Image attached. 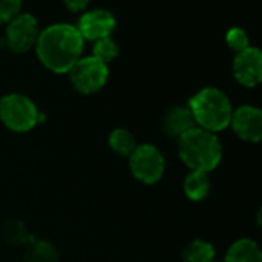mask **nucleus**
Returning <instances> with one entry per match:
<instances>
[{
	"mask_svg": "<svg viewBox=\"0 0 262 262\" xmlns=\"http://www.w3.org/2000/svg\"><path fill=\"white\" fill-rule=\"evenodd\" d=\"M83 39L70 24H54L39 33L36 53L45 68L53 73H68L82 57Z\"/></svg>",
	"mask_w": 262,
	"mask_h": 262,
	"instance_id": "1",
	"label": "nucleus"
},
{
	"mask_svg": "<svg viewBox=\"0 0 262 262\" xmlns=\"http://www.w3.org/2000/svg\"><path fill=\"white\" fill-rule=\"evenodd\" d=\"M179 156L191 171L210 173L222 159V145L214 133L199 126L187 131L178 139Z\"/></svg>",
	"mask_w": 262,
	"mask_h": 262,
	"instance_id": "2",
	"label": "nucleus"
},
{
	"mask_svg": "<svg viewBox=\"0 0 262 262\" xmlns=\"http://www.w3.org/2000/svg\"><path fill=\"white\" fill-rule=\"evenodd\" d=\"M188 108L193 113L196 125L199 128L217 133L230 126L233 106L228 96L213 86L202 88L188 102Z\"/></svg>",
	"mask_w": 262,
	"mask_h": 262,
	"instance_id": "3",
	"label": "nucleus"
},
{
	"mask_svg": "<svg viewBox=\"0 0 262 262\" xmlns=\"http://www.w3.org/2000/svg\"><path fill=\"white\" fill-rule=\"evenodd\" d=\"M0 119L11 131L25 133L40 122V113L30 97L11 93L0 99Z\"/></svg>",
	"mask_w": 262,
	"mask_h": 262,
	"instance_id": "4",
	"label": "nucleus"
},
{
	"mask_svg": "<svg viewBox=\"0 0 262 262\" xmlns=\"http://www.w3.org/2000/svg\"><path fill=\"white\" fill-rule=\"evenodd\" d=\"M71 85L80 94H93L100 91L108 80V65L93 56L80 57L68 71Z\"/></svg>",
	"mask_w": 262,
	"mask_h": 262,
	"instance_id": "5",
	"label": "nucleus"
},
{
	"mask_svg": "<svg viewBox=\"0 0 262 262\" xmlns=\"http://www.w3.org/2000/svg\"><path fill=\"white\" fill-rule=\"evenodd\" d=\"M129 170L141 182L156 184L164 176L165 159L155 145H138L129 156Z\"/></svg>",
	"mask_w": 262,
	"mask_h": 262,
	"instance_id": "6",
	"label": "nucleus"
},
{
	"mask_svg": "<svg viewBox=\"0 0 262 262\" xmlns=\"http://www.w3.org/2000/svg\"><path fill=\"white\" fill-rule=\"evenodd\" d=\"M7 45L14 53H27L36 47L39 37V22L30 13L17 14L11 22L7 24Z\"/></svg>",
	"mask_w": 262,
	"mask_h": 262,
	"instance_id": "7",
	"label": "nucleus"
},
{
	"mask_svg": "<svg viewBox=\"0 0 262 262\" xmlns=\"http://www.w3.org/2000/svg\"><path fill=\"white\" fill-rule=\"evenodd\" d=\"M234 79L247 88H254L262 83V51L254 47L236 53L233 59Z\"/></svg>",
	"mask_w": 262,
	"mask_h": 262,
	"instance_id": "8",
	"label": "nucleus"
},
{
	"mask_svg": "<svg viewBox=\"0 0 262 262\" xmlns=\"http://www.w3.org/2000/svg\"><path fill=\"white\" fill-rule=\"evenodd\" d=\"M236 136L247 142H260L262 141V110L251 105L239 106L233 110L230 122Z\"/></svg>",
	"mask_w": 262,
	"mask_h": 262,
	"instance_id": "9",
	"label": "nucleus"
},
{
	"mask_svg": "<svg viewBox=\"0 0 262 262\" xmlns=\"http://www.w3.org/2000/svg\"><path fill=\"white\" fill-rule=\"evenodd\" d=\"M76 28L83 40L96 42L103 37H111V33L116 30V17L106 10L85 11Z\"/></svg>",
	"mask_w": 262,
	"mask_h": 262,
	"instance_id": "10",
	"label": "nucleus"
},
{
	"mask_svg": "<svg viewBox=\"0 0 262 262\" xmlns=\"http://www.w3.org/2000/svg\"><path fill=\"white\" fill-rule=\"evenodd\" d=\"M162 128L168 136L179 139L187 131L196 128V122L191 110L182 105L170 108L162 119Z\"/></svg>",
	"mask_w": 262,
	"mask_h": 262,
	"instance_id": "11",
	"label": "nucleus"
},
{
	"mask_svg": "<svg viewBox=\"0 0 262 262\" xmlns=\"http://www.w3.org/2000/svg\"><path fill=\"white\" fill-rule=\"evenodd\" d=\"M224 262H262V248L253 239H239L230 245Z\"/></svg>",
	"mask_w": 262,
	"mask_h": 262,
	"instance_id": "12",
	"label": "nucleus"
},
{
	"mask_svg": "<svg viewBox=\"0 0 262 262\" xmlns=\"http://www.w3.org/2000/svg\"><path fill=\"white\" fill-rule=\"evenodd\" d=\"M24 262H59V253L53 244L31 237L24 253Z\"/></svg>",
	"mask_w": 262,
	"mask_h": 262,
	"instance_id": "13",
	"label": "nucleus"
},
{
	"mask_svg": "<svg viewBox=\"0 0 262 262\" xmlns=\"http://www.w3.org/2000/svg\"><path fill=\"white\" fill-rule=\"evenodd\" d=\"M210 187H211V182H210L208 173L191 171L190 174H187V178L184 181L185 196L194 202L205 199L210 193Z\"/></svg>",
	"mask_w": 262,
	"mask_h": 262,
	"instance_id": "14",
	"label": "nucleus"
},
{
	"mask_svg": "<svg viewBox=\"0 0 262 262\" xmlns=\"http://www.w3.org/2000/svg\"><path fill=\"white\" fill-rule=\"evenodd\" d=\"M108 144L114 153H117L119 156H128V158L133 155V151L138 147L135 136L125 128H116L108 138Z\"/></svg>",
	"mask_w": 262,
	"mask_h": 262,
	"instance_id": "15",
	"label": "nucleus"
},
{
	"mask_svg": "<svg viewBox=\"0 0 262 262\" xmlns=\"http://www.w3.org/2000/svg\"><path fill=\"white\" fill-rule=\"evenodd\" d=\"M182 259L184 262H213L214 248L210 242L196 239L184 248Z\"/></svg>",
	"mask_w": 262,
	"mask_h": 262,
	"instance_id": "16",
	"label": "nucleus"
},
{
	"mask_svg": "<svg viewBox=\"0 0 262 262\" xmlns=\"http://www.w3.org/2000/svg\"><path fill=\"white\" fill-rule=\"evenodd\" d=\"M117 56H119V45L116 43L114 39L103 37V39H99V40L94 42L93 57H96L97 60L103 62L105 65L113 62Z\"/></svg>",
	"mask_w": 262,
	"mask_h": 262,
	"instance_id": "17",
	"label": "nucleus"
},
{
	"mask_svg": "<svg viewBox=\"0 0 262 262\" xmlns=\"http://www.w3.org/2000/svg\"><path fill=\"white\" fill-rule=\"evenodd\" d=\"M4 237L11 245H24L33 237L28 233V228L20 221H8L4 225Z\"/></svg>",
	"mask_w": 262,
	"mask_h": 262,
	"instance_id": "18",
	"label": "nucleus"
},
{
	"mask_svg": "<svg viewBox=\"0 0 262 262\" xmlns=\"http://www.w3.org/2000/svg\"><path fill=\"white\" fill-rule=\"evenodd\" d=\"M225 40H227V45L236 53H241V51H244V50H247L250 47V40H248L247 33L242 28H237V27L230 28L227 31Z\"/></svg>",
	"mask_w": 262,
	"mask_h": 262,
	"instance_id": "19",
	"label": "nucleus"
},
{
	"mask_svg": "<svg viewBox=\"0 0 262 262\" xmlns=\"http://www.w3.org/2000/svg\"><path fill=\"white\" fill-rule=\"evenodd\" d=\"M22 10V0H0V24L11 22Z\"/></svg>",
	"mask_w": 262,
	"mask_h": 262,
	"instance_id": "20",
	"label": "nucleus"
},
{
	"mask_svg": "<svg viewBox=\"0 0 262 262\" xmlns=\"http://www.w3.org/2000/svg\"><path fill=\"white\" fill-rule=\"evenodd\" d=\"M91 0H63V4L67 5V8L73 13H82L86 10V7L90 5Z\"/></svg>",
	"mask_w": 262,
	"mask_h": 262,
	"instance_id": "21",
	"label": "nucleus"
},
{
	"mask_svg": "<svg viewBox=\"0 0 262 262\" xmlns=\"http://www.w3.org/2000/svg\"><path fill=\"white\" fill-rule=\"evenodd\" d=\"M256 221H257L259 227L262 228V207L259 208V211H257V214H256Z\"/></svg>",
	"mask_w": 262,
	"mask_h": 262,
	"instance_id": "22",
	"label": "nucleus"
},
{
	"mask_svg": "<svg viewBox=\"0 0 262 262\" xmlns=\"http://www.w3.org/2000/svg\"><path fill=\"white\" fill-rule=\"evenodd\" d=\"M213 262H224V260H213Z\"/></svg>",
	"mask_w": 262,
	"mask_h": 262,
	"instance_id": "23",
	"label": "nucleus"
}]
</instances>
